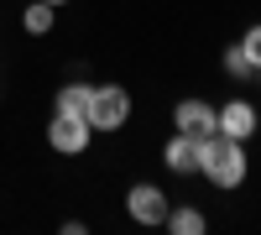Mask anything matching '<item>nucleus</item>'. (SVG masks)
I'll use <instances>...</instances> for the list:
<instances>
[{
  "mask_svg": "<svg viewBox=\"0 0 261 235\" xmlns=\"http://www.w3.org/2000/svg\"><path fill=\"white\" fill-rule=\"evenodd\" d=\"M89 131H120L130 120V94L120 84H89V105H84Z\"/></svg>",
  "mask_w": 261,
  "mask_h": 235,
  "instance_id": "2",
  "label": "nucleus"
},
{
  "mask_svg": "<svg viewBox=\"0 0 261 235\" xmlns=\"http://www.w3.org/2000/svg\"><path fill=\"white\" fill-rule=\"evenodd\" d=\"M47 6H68V0H47Z\"/></svg>",
  "mask_w": 261,
  "mask_h": 235,
  "instance_id": "13",
  "label": "nucleus"
},
{
  "mask_svg": "<svg viewBox=\"0 0 261 235\" xmlns=\"http://www.w3.org/2000/svg\"><path fill=\"white\" fill-rule=\"evenodd\" d=\"M162 162L172 167V173H199V136H183V131H172V141L162 146Z\"/></svg>",
  "mask_w": 261,
  "mask_h": 235,
  "instance_id": "7",
  "label": "nucleus"
},
{
  "mask_svg": "<svg viewBox=\"0 0 261 235\" xmlns=\"http://www.w3.org/2000/svg\"><path fill=\"white\" fill-rule=\"evenodd\" d=\"M89 120L84 115H53V125H47V146L58 157H84V146H89Z\"/></svg>",
  "mask_w": 261,
  "mask_h": 235,
  "instance_id": "4",
  "label": "nucleus"
},
{
  "mask_svg": "<svg viewBox=\"0 0 261 235\" xmlns=\"http://www.w3.org/2000/svg\"><path fill=\"white\" fill-rule=\"evenodd\" d=\"M172 131L204 141V136L220 131V110H214L209 99H178V105H172Z\"/></svg>",
  "mask_w": 261,
  "mask_h": 235,
  "instance_id": "3",
  "label": "nucleus"
},
{
  "mask_svg": "<svg viewBox=\"0 0 261 235\" xmlns=\"http://www.w3.org/2000/svg\"><path fill=\"white\" fill-rule=\"evenodd\" d=\"M225 73H230V79H256L251 58L241 53V42H235V47H225Z\"/></svg>",
  "mask_w": 261,
  "mask_h": 235,
  "instance_id": "11",
  "label": "nucleus"
},
{
  "mask_svg": "<svg viewBox=\"0 0 261 235\" xmlns=\"http://www.w3.org/2000/svg\"><path fill=\"white\" fill-rule=\"evenodd\" d=\"M241 53L251 58V68L261 73V27H251V32H241Z\"/></svg>",
  "mask_w": 261,
  "mask_h": 235,
  "instance_id": "12",
  "label": "nucleus"
},
{
  "mask_svg": "<svg viewBox=\"0 0 261 235\" xmlns=\"http://www.w3.org/2000/svg\"><path fill=\"white\" fill-rule=\"evenodd\" d=\"M125 209H130V220H136V225H162L167 209H172V199L162 194L157 183H136V188L125 194Z\"/></svg>",
  "mask_w": 261,
  "mask_h": 235,
  "instance_id": "5",
  "label": "nucleus"
},
{
  "mask_svg": "<svg viewBox=\"0 0 261 235\" xmlns=\"http://www.w3.org/2000/svg\"><path fill=\"white\" fill-rule=\"evenodd\" d=\"M199 173L214 188H241L251 173V157H246V141H230V136H204L199 141Z\"/></svg>",
  "mask_w": 261,
  "mask_h": 235,
  "instance_id": "1",
  "label": "nucleus"
},
{
  "mask_svg": "<svg viewBox=\"0 0 261 235\" xmlns=\"http://www.w3.org/2000/svg\"><path fill=\"white\" fill-rule=\"evenodd\" d=\"M162 225H167L172 235H204V230H209V220H204V209H193V204H172Z\"/></svg>",
  "mask_w": 261,
  "mask_h": 235,
  "instance_id": "8",
  "label": "nucleus"
},
{
  "mask_svg": "<svg viewBox=\"0 0 261 235\" xmlns=\"http://www.w3.org/2000/svg\"><path fill=\"white\" fill-rule=\"evenodd\" d=\"M214 110H220V136H230V141H251L261 125L251 99H230V105H214Z\"/></svg>",
  "mask_w": 261,
  "mask_h": 235,
  "instance_id": "6",
  "label": "nucleus"
},
{
  "mask_svg": "<svg viewBox=\"0 0 261 235\" xmlns=\"http://www.w3.org/2000/svg\"><path fill=\"white\" fill-rule=\"evenodd\" d=\"M53 11H58V6H47V0H32V6L21 11V27H27L32 37H47V32H53Z\"/></svg>",
  "mask_w": 261,
  "mask_h": 235,
  "instance_id": "10",
  "label": "nucleus"
},
{
  "mask_svg": "<svg viewBox=\"0 0 261 235\" xmlns=\"http://www.w3.org/2000/svg\"><path fill=\"white\" fill-rule=\"evenodd\" d=\"M84 105H89V84H79V79H68L58 89V99H53V110L58 115H84Z\"/></svg>",
  "mask_w": 261,
  "mask_h": 235,
  "instance_id": "9",
  "label": "nucleus"
}]
</instances>
